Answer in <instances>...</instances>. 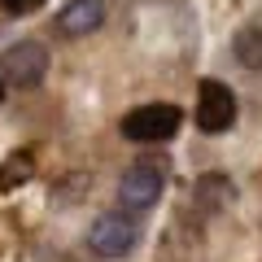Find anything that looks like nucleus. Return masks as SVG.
Masks as SVG:
<instances>
[{
  "instance_id": "1",
  "label": "nucleus",
  "mask_w": 262,
  "mask_h": 262,
  "mask_svg": "<svg viewBox=\"0 0 262 262\" xmlns=\"http://www.w3.org/2000/svg\"><path fill=\"white\" fill-rule=\"evenodd\" d=\"M162 188H166V166H162L158 158H140V162H131V166L122 170V179H118V201H122V210L140 214V210H153V206H158Z\"/></svg>"
},
{
  "instance_id": "4",
  "label": "nucleus",
  "mask_w": 262,
  "mask_h": 262,
  "mask_svg": "<svg viewBox=\"0 0 262 262\" xmlns=\"http://www.w3.org/2000/svg\"><path fill=\"white\" fill-rule=\"evenodd\" d=\"M136 241H140V223L131 214H101L92 223V232H88V245H92L101 258H122V253L136 249Z\"/></svg>"
},
{
  "instance_id": "9",
  "label": "nucleus",
  "mask_w": 262,
  "mask_h": 262,
  "mask_svg": "<svg viewBox=\"0 0 262 262\" xmlns=\"http://www.w3.org/2000/svg\"><path fill=\"white\" fill-rule=\"evenodd\" d=\"M196 192H201V201H206V206H223L227 196H232V179H223V175H201Z\"/></svg>"
},
{
  "instance_id": "8",
  "label": "nucleus",
  "mask_w": 262,
  "mask_h": 262,
  "mask_svg": "<svg viewBox=\"0 0 262 262\" xmlns=\"http://www.w3.org/2000/svg\"><path fill=\"white\" fill-rule=\"evenodd\" d=\"M232 53H236V61H241V66L262 70V27H245V31H236Z\"/></svg>"
},
{
  "instance_id": "6",
  "label": "nucleus",
  "mask_w": 262,
  "mask_h": 262,
  "mask_svg": "<svg viewBox=\"0 0 262 262\" xmlns=\"http://www.w3.org/2000/svg\"><path fill=\"white\" fill-rule=\"evenodd\" d=\"M105 22V0H70L57 13V31L61 35H92Z\"/></svg>"
},
{
  "instance_id": "5",
  "label": "nucleus",
  "mask_w": 262,
  "mask_h": 262,
  "mask_svg": "<svg viewBox=\"0 0 262 262\" xmlns=\"http://www.w3.org/2000/svg\"><path fill=\"white\" fill-rule=\"evenodd\" d=\"M236 122V96L227 83L219 79H201V92H196V127L206 136H219Z\"/></svg>"
},
{
  "instance_id": "10",
  "label": "nucleus",
  "mask_w": 262,
  "mask_h": 262,
  "mask_svg": "<svg viewBox=\"0 0 262 262\" xmlns=\"http://www.w3.org/2000/svg\"><path fill=\"white\" fill-rule=\"evenodd\" d=\"M0 5H5L9 13H31V9H39L44 0H0Z\"/></svg>"
},
{
  "instance_id": "11",
  "label": "nucleus",
  "mask_w": 262,
  "mask_h": 262,
  "mask_svg": "<svg viewBox=\"0 0 262 262\" xmlns=\"http://www.w3.org/2000/svg\"><path fill=\"white\" fill-rule=\"evenodd\" d=\"M0 101H5V79H0Z\"/></svg>"
},
{
  "instance_id": "3",
  "label": "nucleus",
  "mask_w": 262,
  "mask_h": 262,
  "mask_svg": "<svg viewBox=\"0 0 262 262\" xmlns=\"http://www.w3.org/2000/svg\"><path fill=\"white\" fill-rule=\"evenodd\" d=\"M44 70H48V53L39 39H18L0 57V79L9 88H35L44 79Z\"/></svg>"
},
{
  "instance_id": "2",
  "label": "nucleus",
  "mask_w": 262,
  "mask_h": 262,
  "mask_svg": "<svg viewBox=\"0 0 262 262\" xmlns=\"http://www.w3.org/2000/svg\"><path fill=\"white\" fill-rule=\"evenodd\" d=\"M184 122V114L175 105H140L122 118V136L136 144H158V140H170Z\"/></svg>"
},
{
  "instance_id": "7",
  "label": "nucleus",
  "mask_w": 262,
  "mask_h": 262,
  "mask_svg": "<svg viewBox=\"0 0 262 262\" xmlns=\"http://www.w3.org/2000/svg\"><path fill=\"white\" fill-rule=\"evenodd\" d=\"M31 175H35V158H31V149L9 153V158L0 162V192H13V188H22Z\"/></svg>"
}]
</instances>
